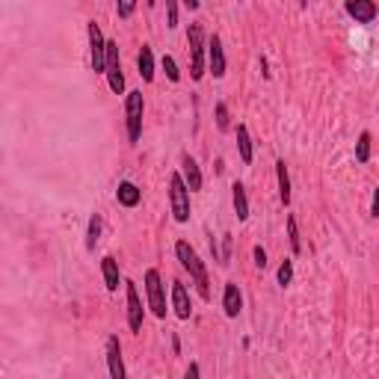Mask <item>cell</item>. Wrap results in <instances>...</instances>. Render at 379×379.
Listing matches in <instances>:
<instances>
[{
    "label": "cell",
    "instance_id": "6da1fadb",
    "mask_svg": "<svg viewBox=\"0 0 379 379\" xmlns=\"http://www.w3.org/2000/svg\"><path fill=\"white\" fill-rule=\"evenodd\" d=\"M175 258L181 261V267L190 273V279H193L198 297L211 299V279H207V267H205V261L198 258V252L187 240H178L175 243Z\"/></svg>",
    "mask_w": 379,
    "mask_h": 379
},
{
    "label": "cell",
    "instance_id": "7a4b0ae2",
    "mask_svg": "<svg viewBox=\"0 0 379 379\" xmlns=\"http://www.w3.org/2000/svg\"><path fill=\"white\" fill-rule=\"evenodd\" d=\"M187 45H190V78L202 80L205 65H207V42H205V27L202 24H190Z\"/></svg>",
    "mask_w": 379,
    "mask_h": 379
},
{
    "label": "cell",
    "instance_id": "3957f363",
    "mask_svg": "<svg viewBox=\"0 0 379 379\" xmlns=\"http://www.w3.org/2000/svg\"><path fill=\"white\" fill-rule=\"evenodd\" d=\"M190 193L181 172L169 175V207H172V220L175 222H190Z\"/></svg>",
    "mask_w": 379,
    "mask_h": 379
},
{
    "label": "cell",
    "instance_id": "277c9868",
    "mask_svg": "<svg viewBox=\"0 0 379 379\" xmlns=\"http://www.w3.org/2000/svg\"><path fill=\"white\" fill-rule=\"evenodd\" d=\"M142 113H146V101H142V89H130L125 98V128H128V142L142 139Z\"/></svg>",
    "mask_w": 379,
    "mask_h": 379
},
{
    "label": "cell",
    "instance_id": "5b68a950",
    "mask_svg": "<svg viewBox=\"0 0 379 379\" xmlns=\"http://www.w3.org/2000/svg\"><path fill=\"white\" fill-rule=\"evenodd\" d=\"M146 302L157 320H166V284L154 267L146 270Z\"/></svg>",
    "mask_w": 379,
    "mask_h": 379
},
{
    "label": "cell",
    "instance_id": "8992f818",
    "mask_svg": "<svg viewBox=\"0 0 379 379\" xmlns=\"http://www.w3.org/2000/svg\"><path fill=\"white\" fill-rule=\"evenodd\" d=\"M104 74H107L110 89L122 95L125 92V74H122V60H119V42L107 39V62H104Z\"/></svg>",
    "mask_w": 379,
    "mask_h": 379
},
{
    "label": "cell",
    "instance_id": "52a82bcc",
    "mask_svg": "<svg viewBox=\"0 0 379 379\" xmlns=\"http://www.w3.org/2000/svg\"><path fill=\"white\" fill-rule=\"evenodd\" d=\"M87 33H89V62H92V71H104V62H107V39H104L101 27L89 21L87 24Z\"/></svg>",
    "mask_w": 379,
    "mask_h": 379
},
{
    "label": "cell",
    "instance_id": "ba28073f",
    "mask_svg": "<svg viewBox=\"0 0 379 379\" xmlns=\"http://www.w3.org/2000/svg\"><path fill=\"white\" fill-rule=\"evenodd\" d=\"M125 297H128V329L130 332H142V317H146V308H142L139 290L134 282H125Z\"/></svg>",
    "mask_w": 379,
    "mask_h": 379
},
{
    "label": "cell",
    "instance_id": "9c48e42d",
    "mask_svg": "<svg viewBox=\"0 0 379 379\" xmlns=\"http://www.w3.org/2000/svg\"><path fill=\"white\" fill-rule=\"evenodd\" d=\"M207 69H211V74L216 80L225 78V69H229V62H225V51H222V39L216 33L207 39Z\"/></svg>",
    "mask_w": 379,
    "mask_h": 379
},
{
    "label": "cell",
    "instance_id": "30bf717a",
    "mask_svg": "<svg viewBox=\"0 0 379 379\" xmlns=\"http://www.w3.org/2000/svg\"><path fill=\"white\" fill-rule=\"evenodd\" d=\"M344 9H347V15L353 18L356 24H374L376 15H379L374 0H344Z\"/></svg>",
    "mask_w": 379,
    "mask_h": 379
},
{
    "label": "cell",
    "instance_id": "8fae6325",
    "mask_svg": "<svg viewBox=\"0 0 379 379\" xmlns=\"http://www.w3.org/2000/svg\"><path fill=\"white\" fill-rule=\"evenodd\" d=\"M107 371L113 379H125V358H122V341L119 335L107 338Z\"/></svg>",
    "mask_w": 379,
    "mask_h": 379
},
{
    "label": "cell",
    "instance_id": "7c38bea8",
    "mask_svg": "<svg viewBox=\"0 0 379 379\" xmlns=\"http://www.w3.org/2000/svg\"><path fill=\"white\" fill-rule=\"evenodd\" d=\"M172 308L178 320H190V314H193V302H190L184 282H172Z\"/></svg>",
    "mask_w": 379,
    "mask_h": 379
},
{
    "label": "cell",
    "instance_id": "4fadbf2b",
    "mask_svg": "<svg viewBox=\"0 0 379 379\" xmlns=\"http://www.w3.org/2000/svg\"><path fill=\"white\" fill-rule=\"evenodd\" d=\"M222 311L225 317H237L243 311V293L237 288V282H225V290H222Z\"/></svg>",
    "mask_w": 379,
    "mask_h": 379
},
{
    "label": "cell",
    "instance_id": "5bb4252c",
    "mask_svg": "<svg viewBox=\"0 0 379 379\" xmlns=\"http://www.w3.org/2000/svg\"><path fill=\"white\" fill-rule=\"evenodd\" d=\"M101 276H104V284H107V290H110V293H116V290H119V284H122V273H119V261L113 258V255H104V258H101Z\"/></svg>",
    "mask_w": 379,
    "mask_h": 379
},
{
    "label": "cell",
    "instance_id": "9a60e30c",
    "mask_svg": "<svg viewBox=\"0 0 379 379\" xmlns=\"http://www.w3.org/2000/svg\"><path fill=\"white\" fill-rule=\"evenodd\" d=\"M181 175H184V181H187V187L193 190V193H198V190H202V184H205L202 169H198V163L190 154L181 157Z\"/></svg>",
    "mask_w": 379,
    "mask_h": 379
},
{
    "label": "cell",
    "instance_id": "2e32d148",
    "mask_svg": "<svg viewBox=\"0 0 379 379\" xmlns=\"http://www.w3.org/2000/svg\"><path fill=\"white\" fill-rule=\"evenodd\" d=\"M231 202H234V214H237V220L246 222L249 220V196H246V187L240 181H234L231 184Z\"/></svg>",
    "mask_w": 379,
    "mask_h": 379
},
{
    "label": "cell",
    "instance_id": "e0dca14e",
    "mask_svg": "<svg viewBox=\"0 0 379 379\" xmlns=\"http://www.w3.org/2000/svg\"><path fill=\"white\" fill-rule=\"evenodd\" d=\"M234 134H237V151H240V160L246 166L255 160V146H252V137H249V128L246 125H237L234 128Z\"/></svg>",
    "mask_w": 379,
    "mask_h": 379
},
{
    "label": "cell",
    "instance_id": "ac0fdd59",
    "mask_svg": "<svg viewBox=\"0 0 379 379\" xmlns=\"http://www.w3.org/2000/svg\"><path fill=\"white\" fill-rule=\"evenodd\" d=\"M116 198H119L122 207H137L142 202V190L134 181H122L119 190H116Z\"/></svg>",
    "mask_w": 379,
    "mask_h": 379
},
{
    "label": "cell",
    "instance_id": "d6986e66",
    "mask_svg": "<svg viewBox=\"0 0 379 379\" xmlns=\"http://www.w3.org/2000/svg\"><path fill=\"white\" fill-rule=\"evenodd\" d=\"M137 69H139V78L146 83L154 80V54H151L148 45H142V51L137 54Z\"/></svg>",
    "mask_w": 379,
    "mask_h": 379
},
{
    "label": "cell",
    "instance_id": "ffe728a7",
    "mask_svg": "<svg viewBox=\"0 0 379 379\" xmlns=\"http://www.w3.org/2000/svg\"><path fill=\"white\" fill-rule=\"evenodd\" d=\"M276 181H279V202L288 207L290 205V175H288V163L276 160Z\"/></svg>",
    "mask_w": 379,
    "mask_h": 379
},
{
    "label": "cell",
    "instance_id": "44dd1931",
    "mask_svg": "<svg viewBox=\"0 0 379 379\" xmlns=\"http://www.w3.org/2000/svg\"><path fill=\"white\" fill-rule=\"evenodd\" d=\"M101 214H92L89 216V229H87V249L92 252L95 246H98V240H101Z\"/></svg>",
    "mask_w": 379,
    "mask_h": 379
},
{
    "label": "cell",
    "instance_id": "7402d4cb",
    "mask_svg": "<svg viewBox=\"0 0 379 379\" xmlns=\"http://www.w3.org/2000/svg\"><path fill=\"white\" fill-rule=\"evenodd\" d=\"M371 160V130H362L356 142V163H367Z\"/></svg>",
    "mask_w": 379,
    "mask_h": 379
},
{
    "label": "cell",
    "instance_id": "603a6c76",
    "mask_svg": "<svg viewBox=\"0 0 379 379\" xmlns=\"http://www.w3.org/2000/svg\"><path fill=\"white\" fill-rule=\"evenodd\" d=\"M288 240H290V252L299 255L302 240H299V229H297V216H288Z\"/></svg>",
    "mask_w": 379,
    "mask_h": 379
},
{
    "label": "cell",
    "instance_id": "cb8c5ba5",
    "mask_svg": "<svg viewBox=\"0 0 379 379\" xmlns=\"http://www.w3.org/2000/svg\"><path fill=\"white\" fill-rule=\"evenodd\" d=\"M276 279H279V284H282V288H288V284L293 282V261H290V258H284V261L279 264V273H276Z\"/></svg>",
    "mask_w": 379,
    "mask_h": 379
},
{
    "label": "cell",
    "instance_id": "d4e9b609",
    "mask_svg": "<svg viewBox=\"0 0 379 379\" xmlns=\"http://www.w3.org/2000/svg\"><path fill=\"white\" fill-rule=\"evenodd\" d=\"M214 116H216V128H220V130H229V128H231V116H229V107H225L222 101H220V104H216V107H214Z\"/></svg>",
    "mask_w": 379,
    "mask_h": 379
},
{
    "label": "cell",
    "instance_id": "484cf974",
    "mask_svg": "<svg viewBox=\"0 0 379 379\" xmlns=\"http://www.w3.org/2000/svg\"><path fill=\"white\" fill-rule=\"evenodd\" d=\"M160 65H163V71H166V78L172 80V83H178L181 80V71H178V62H175V56H163V60H160Z\"/></svg>",
    "mask_w": 379,
    "mask_h": 379
},
{
    "label": "cell",
    "instance_id": "4316f807",
    "mask_svg": "<svg viewBox=\"0 0 379 379\" xmlns=\"http://www.w3.org/2000/svg\"><path fill=\"white\" fill-rule=\"evenodd\" d=\"M134 12H137V0H116V15L122 21H128Z\"/></svg>",
    "mask_w": 379,
    "mask_h": 379
},
{
    "label": "cell",
    "instance_id": "83f0119b",
    "mask_svg": "<svg viewBox=\"0 0 379 379\" xmlns=\"http://www.w3.org/2000/svg\"><path fill=\"white\" fill-rule=\"evenodd\" d=\"M166 27L169 30L178 27V0H166Z\"/></svg>",
    "mask_w": 379,
    "mask_h": 379
},
{
    "label": "cell",
    "instance_id": "f1b7e54d",
    "mask_svg": "<svg viewBox=\"0 0 379 379\" xmlns=\"http://www.w3.org/2000/svg\"><path fill=\"white\" fill-rule=\"evenodd\" d=\"M252 258H255V267H258V270L267 267V249H264V246H255V249H252Z\"/></svg>",
    "mask_w": 379,
    "mask_h": 379
},
{
    "label": "cell",
    "instance_id": "f546056e",
    "mask_svg": "<svg viewBox=\"0 0 379 379\" xmlns=\"http://www.w3.org/2000/svg\"><path fill=\"white\" fill-rule=\"evenodd\" d=\"M181 3H184V6L190 9V12H196V9L202 6V0H181Z\"/></svg>",
    "mask_w": 379,
    "mask_h": 379
},
{
    "label": "cell",
    "instance_id": "4dcf8cb0",
    "mask_svg": "<svg viewBox=\"0 0 379 379\" xmlns=\"http://www.w3.org/2000/svg\"><path fill=\"white\" fill-rule=\"evenodd\" d=\"M198 374H202V371H198V365H190L187 367V379H198Z\"/></svg>",
    "mask_w": 379,
    "mask_h": 379
},
{
    "label": "cell",
    "instance_id": "1f68e13d",
    "mask_svg": "<svg viewBox=\"0 0 379 379\" xmlns=\"http://www.w3.org/2000/svg\"><path fill=\"white\" fill-rule=\"evenodd\" d=\"M371 214L379 216V187H376V193H374V205H371Z\"/></svg>",
    "mask_w": 379,
    "mask_h": 379
},
{
    "label": "cell",
    "instance_id": "d6a6232c",
    "mask_svg": "<svg viewBox=\"0 0 379 379\" xmlns=\"http://www.w3.org/2000/svg\"><path fill=\"white\" fill-rule=\"evenodd\" d=\"M146 3H148V6H154V3H157V0H146Z\"/></svg>",
    "mask_w": 379,
    "mask_h": 379
}]
</instances>
